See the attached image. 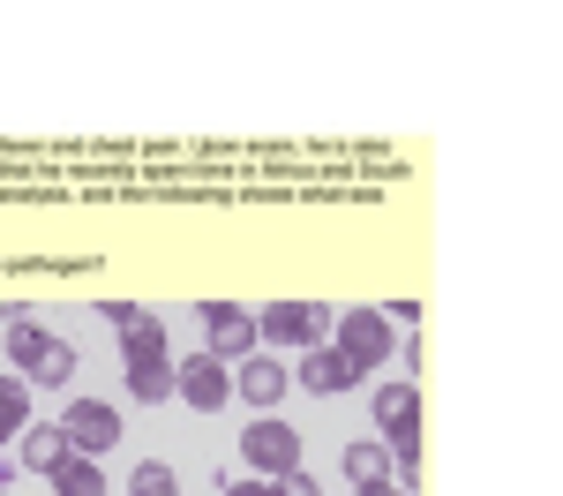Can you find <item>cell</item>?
I'll return each instance as SVG.
<instances>
[{
  "instance_id": "cell-1",
  "label": "cell",
  "mask_w": 563,
  "mask_h": 496,
  "mask_svg": "<svg viewBox=\"0 0 563 496\" xmlns=\"http://www.w3.org/2000/svg\"><path fill=\"white\" fill-rule=\"evenodd\" d=\"M256 331L271 346L308 354V346H331V309H323V301H271V309L256 316Z\"/></svg>"
},
{
  "instance_id": "cell-2",
  "label": "cell",
  "mask_w": 563,
  "mask_h": 496,
  "mask_svg": "<svg viewBox=\"0 0 563 496\" xmlns=\"http://www.w3.org/2000/svg\"><path fill=\"white\" fill-rule=\"evenodd\" d=\"M241 451H249V474H256V482H286V474H301V437H294V429H286L278 414L249 421Z\"/></svg>"
},
{
  "instance_id": "cell-3",
  "label": "cell",
  "mask_w": 563,
  "mask_h": 496,
  "mask_svg": "<svg viewBox=\"0 0 563 496\" xmlns=\"http://www.w3.org/2000/svg\"><path fill=\"white\" fill-rule=\"evenodd\" d=\"M376 421H384V451L398 466H413L421 459V392L413 384H384L376 392Z\"/></svg>"
},
{
  "instance_id": "cell-4",
  "label": "cell",
  "mask_w": 563,
  "mask_h": 496,
  "mask_svg": "<svg viewBox=\"0 0 563 496\" xmlns=\"http://www.w3.org/2000/svg\"><path fill=\"white\" fill-rule=\"evenodd\" d=\"M331 346H339V354L368 376V368H376L398 339H390V316L384 309H346V316H331Z\"/></svg>"
},
{
  "instance_id": "cell-5",
  "label": "cell",
  "mask_w": 563,
  "mask_h": 496,
  "mask_svg": "<svg viewBox=\"0 0 563 496\" xmlns=\"http://www.w3.org/2000/svg\"><path fill=\"white\" fill-rule=\"evenodd\" d=\"M174 399H188L196 414H218L233 399V368L218 354H188V368H174Z\"/></svg>"
},
{
  "instance_id": "cell-6",
  "label": "cell",
  "mask_w": 563,
  "mask_h": 496,
  "mask_svg": "<svg viewBox=\"0 0 563 496\" xmlns=\"http://www.w3.org/2000/svg\"><path fill=\"white\" fill-rule=\"evenodd\" d=\"M60 429H68V444L84 451V459L121 444V414H113L106 399H68V421H60Z\"/></svg>"
},
{
  "instance_id": "cell-7",
  "label": "cell",
  "mask_w": 563,
  "mask_h": 496,
  "mask_svg": "<svg viewBox=\"0 0 563 496\" xmlns=\"http://www.w3.org/2000/svg\"><path fill=\"white\" fill-rule=\"evenodd\" d=\"M203 323H211V354L218 361H249L256 354V316L241 309V301H203Z\"/></svg>"
},
{
  "instance_id": "cell-8",
  "label": "cell",
  "mask_w": 563,
  "mask_h": 496,
  "mask_svg": "<svg viewBox=\"0 0 563 496\" xmlns=\"http://www.w3.org/2000/svg\"><path fill=\"white\" fill-rule=\"evenodd\" d=\"M286 392H294V376H286V368H278L271 354H249V361H241V376H233V399L263 406V414L286 399Z\"/></svg>"
},
{
  "instance_id": "cell-9",
  "label": "cell",
  "mask_w": 563,
  "mask_h": 496,
  "mask_svg": "<svg viewBox=\"0 0 563 496\" xmlns=\"http://www.w3.org/2000/svg\"><path fill=\"white\" fill-rule=\"evenodd\" d=\"M301 384H308V392H323V399H339V392L361 384V368H353L339 346H308V354H301Z\"/></svg>"
},
{
  "instance_id": "cell-10",
  "label": "cell",
  "mask_w": 563,
  "mask_h": 496,
  "mask_svg": "<svg viewBox=\"0 0 563 496\" xmlns=\"http://www.w3.org/2000/svg\"><path fill=\"white\" fill-rule=\"evenodd\" d=\"M60 459H76L68 429H60V421H31V429H23V466H31V474H53Z\"/></svg>"
},
{
  "instance_id": "cell-11",
  "label": "cell",
  "mask_w": 563,
  "mask_h": 496,
  "mask_svg": "<svg viewBox=\"0 0 563 496\" xmlns=\"http://www.w3.org/2000/svg\"><path fill=\"white\" fill-rule=\"evenodd\" d=\"M390 466H398V459L384 451V437H353V444H346V474H353V489H376V482H390Z\"/></svg>"
},
{
  "instance_id": "cell-12",
  "label": "cell",
  "mask_w": 563,
  "mask_h": 496,
  "mask_svg": "<svg viewBox=\"0 0 563 496\" xmlns=\"http://www.w3.org/2000/svg\"><path fill=\"white\" fill-rule=\"evenodd\" d=\"M45 482H53V496H106V474H98V459H84V451H76V459H60Z\"/></svg>"
},
{
  "instance_id": "cell-13",
  "label": "cell",
  "mask_w": 563,
  "mask_h": 496,
  "mask_svg": "<svg viewBox=\"0 0 563 496\" xmlns=\"http://www.w3.org/2000/svg\"><path fill=\"white\" fill-rule=\"evenodd\" d=\"M38 384H53V392L76 384V346H68V339H45V354L31 361V392H38Z\"/></svg>"
},
{
  "instance_id": "cell-14",
  "label": "cell",
  "mask_w": 563,
  "mask_h": 496,
  "mask_svg": "<svg viewBox=\"0 0 563 496\" xmlns=\"http://www.w3.org/2000/svg\"><path fill=\"white\" fill-rule=\"evenodd\" d=\"M129 399L135 406H166L174 399V361H143V368H129Z\"/></svg>"
},
{
  "instance_id": "cell-15",
  "label": "cell",
  "mask_w": 563,
  "mask_h": 496,
  "mask_svg": "<svg viewBox=\"0 0 563 496\" xmlns=\"http://www.w3.org/2000/svg\"><path fill=\"white\" fill-rule=\"evenodd\" d=\"M23 429H31V384L8 376L0 384V451H8V437H23Z\"/></svg>"
},
{
  "instance_id": "cell-16",
  "label": "cell",
  "mask_w": 563,
  "mask_h": 496,
  "mask_svg": "<svg viewBox=\"0 0 563 496\" xmlns=\"http://www.w3.org/2000/svg\"><path fill=\"white\" fill-rule=\"evenodd\" d=\"M45 354V331L38 323H31V316H23V323H8V361H15V368H23V384H31V361Z\"/></svg>"
},
{
  "instance_id": "cell-17",
  "label": "cell",
  "mask_w": 563,
  "mask_h": 496,
  "mask_svg": "<svg viewBox=\"0 0 563 496\" xmlns=\"http://www.w3.org/2000/svg\"><path fill=\"white\" fill-rule=\"evenodd\" d=\"M129 496H180L174 466H135V474H129Z\"/></svg>"
},
{
  "instance_id": "cell-18",
  "label": "cell",
  "mask_w": 563,
  "mask_h": 496,
  "mask_svg": "<svg viewBox=\"0 0 563 496\" xmlns=\"http://www.w3.org/2000/svg\"><path fill=\"white\" fill-rule=\"evenodd\" d=\"M278 489H286V496H323V489H316V474H308V466H301V474H286Z\"/></svg>"
},
{
  "instance_id": "cell-19",
  "label": "cell",
  "mask_w": 563,
  "mask_h": 496,
  "mask_svg": "<svg viewBox=\"0 0 563 496\" xmlns=\"http://www.w3.org/2000/svg\"><path fill=\"white\" fill-rule=\"evenodd\" d=\"M225 496H286V489H278V482H256V474H249V482H233Z\"/></svg>"
},
{
  "instance_id": "cell-20",
  "label": "cell",
  "mask_w": 563,
  "mask_h": 496,
  "mask_svg": "<svg viewBox=\"0 0 563 496\" xmlns=\"http://www.w3.org/2000/svg\"><path fill=\"white\" fill-rule=\"evenodd\" d=\"M361 496H413L406 482H376V489H361Z\"/></svg>"
}]
</instances>
